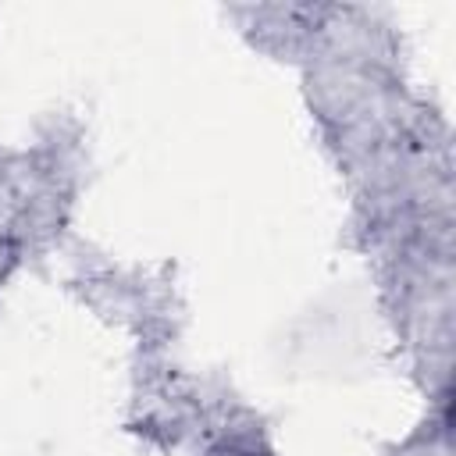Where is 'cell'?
Instances as JSON below:
<instances>
[{
    "label": "cell",
    "mask_w": 456,
    "mask_h": 456,
    "mask_svg": "<svg viewBox=\"0 0 456 456\" xmlns=\"http://www.w3.org/2000/svg\"><path fill=\"white\" fill-rule=\"evenodd\" d=\"M7 260H11V256H7V246L0 242V274H4V264H7Z\"/></svg>",
    "instance_id": "obj_1"
}]
</instances>
